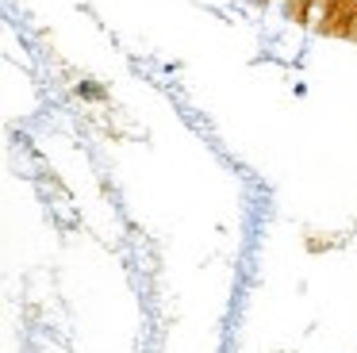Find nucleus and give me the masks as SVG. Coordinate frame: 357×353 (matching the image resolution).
I'll use <instances>...</instances> for the list:
<instances>
[{"label": "nucleus", "instance_id": "1", "mask_svg": "<svg viewBox=\"0 0 357 353\" xmlns=\"http://www.w3.org/2000/svg\"><path fill=\"white\" fill-rule=\"evenodd\" d=\"M81 92H85V96H100V89H96L93 81H85V84H81Z\"/></svg>", "mask_w": 357, "mask_h": 353}]
</instances>
